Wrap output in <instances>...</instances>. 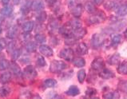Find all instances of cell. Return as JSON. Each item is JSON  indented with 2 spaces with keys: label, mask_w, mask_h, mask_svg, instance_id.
<instances>
[{
  "label": "cell",
  "mask_w": 127,
  "mask_h": 99,
  "mask_svg": "<svg viewBox=\"0 0 127 99\" xmlns=\"http://www.w3.org/2000/svg\"><path fill=\"white\" fill-rule=\"evenodd\" d=\"M118 89L124 93H127V81H122L118 85Z\"/></svg>",
  "instance_id": "e575fe53"
},
{
  "label": "cell",
  "mask_w": 127,
  "mask_h": 99,
  "mask_svg": "<svg viewBox=\"0 0 127 99\" xmlns=\"http://www.w3.org/2000/svg\"><path fill=\"white\" fill-rule=\"evenodd\" d=\"M34 27V22H31V21H29V22H26L24 23L22 26V29L24 33H30L33 31V29Z\"/></svg>",
  "instance_id": "9a60e30c"
},
{
  "label": "cell",
  "mask_w": 127,
  "mask_h": 99,
  "mask_svg": "<svg viewBox=\"0 0 127 99\" xmlns=\"http://www.w3.org/2000/svg\"><path fill=\"white\" fill-rule=\"evenodd\" d=\"M39 52H40L43 56L46 57H51L54 54V51L52 48L47 45H41L39 46Z\"/></svg>",
  "instance_id": "52a82bcc"
},
{
  "label": "cell",
  "mask_w": 127,
  "mask_h": 99,
  "mask_svg": "<svg viewBox=\"0 0 127 99\" xmlns=\"http://www.w3.org/2000/svg\"><path fill=\"white\" fill-rule=\"evenodd\" d=\"M104 99H118L119 94L117 91H108L103 94Z\"/></svg>",
  "instance_id": "d6986e66"
},
{
  "label": "cell",
  "mask_w": 127,
  "mask_h": 99,
  "mask_svg": "<svg viewBox=\"0 0 127 99\" xmlns=\"http://www.w3.org/2000/svg\"><path fill=\"white\" fill-rule=\"evenodd\" d=\"M82 10H83L82 6L81 4H78V3H77L75 6H74L73 7H71L70 8L72 14H73V15L76 18H79L82 15Z\"/></svg>",
  "instance_id": "7c38bea8"
},
{
  "label": "cell",
  "mask_w": 127,
  "mask_h": 99,
  "mask_svg": "<svg viewBox=\"0 0 127 99\" xmlns=\"http://www.w3.org/2000/svg\"><path fill=\"white\" fill-rule=\"evenodd\" d=\"M79 94H80V90H79V88L76 86H71L66 91V94L69 95V96H71V97L77 96V95H78Z\"/></svg>",
  "instance_id": "5bb4252c"
},
{
  "label": "cell",
  "mask_w": 127,
  "mask_h": 99,
  "mask_svg": "<svg viewBox=\"0 0 127 99\" xmlns=\"http://www.w3.org/2000/svg\"><path fill=\"white\" fill-rule=\"evenodd\" d=\"M37 50V44L34 42H29L26 45V50L28 53H33L35 52Z\"/></svg>",
  "instance_id": "484cf974"
},
{
  "label": "cell",
  "mask_w": 127,
  "mask_h": 99,
  "mask_svg": "<svg viewBox=\"0 0 127 99\" xmlns=\"http://www.w3.org/2000/svg\"><path fill=\"white\" fill-rule=\"evenodd\" d=\"M18 34V27L17 26H12L11 27L9 28V30L6 32V38L10 39H14L16 37Z\"/></svg>",
  "instance_id": "4fadbf2b"
},
{
  "label": "cell",
  "mask_w": 127,
  "mask_h": 99,
  "mask_svg": "<svg viewBox=\"0 0 127 99\" xmlns=\"http://www.w3.org/2000/svg\"><path fill=\"white\" fill-rule=\"evenodd\" d=\"M57 86V81L54 78H47L43 82V86L45 88H54Z\"/></svg>",
  "instance_id": "ffe728a7"
},
{
  "label": "cell",
  "mask_w": 127,
  "mask_h": 99,
  "mask_svg": "<svg viewBox=\"0 0 127 99\" xmlns=\"http://www.w3.org/2000/svg\"><path fill=\"white\" fill-rule=\"evenodd\" d=\"M67 25L70 27L73 31L75 30V29L77 28H79L82 27V23L78 19H74V20H70V22H68L67 23Z\"/></svg>",
  "instance_id": "603a6c76"
},
{
  "label": "cell",
  "mask_w": 127,
  "mask_h": 99,
  "mask_svg": "<svg viewBox=\"0 0 127 99\" xmlns=\"http://www.w3.org/2000/svg\"><path fill=\"white\" fill-rule=\"evenodd\" d=\"M68 67L67 64L63 61L54 60L50 62V71L51 73H59L64 70Z\"/></svg>",
  "instance_id": "6da1fadb"
},
{
  "label": "cell",
  "mask_w": 127,
  "mask_h": 99,
  "mask_svg": "<svg viewBox=\"0 0 127 99\" xmlns=\"http://www.w3.org/2000/svg\"><path fill=\"white\" fill-rule=\"evenodd\" d=\"M105 67V62L103 58L100 57L95 58L91 63V68L95 71H101Z\"/></svg>",
  "instance_id": "277c9868"
},
{
  "label": "cell",
  "mask_w": 127,
  "mask_h": 99,
  "mask_svg": "<svg viewBox=\"0 0 127 99\" xmlns=\"http://www.w3.org/2000/svg\"><path fill=\"white\" fill-rule=\"evenodd\" d=\"M45 5L42 0H34L31 2V9L34 11H41L44 9Z\"/></svg>",
  "instance_id": "ba28073f"
},
{
  "label": "cell",
  "mask_w": 127,
  "mask_h": 99,
  "mask_svg": "<svg viewBox=\"0 0 127 99\" xmlns=\"http://www.w3.org/2000/svg\"><path fill=\"white\" fill-rule=\"evenodd\" d=\"M11 78H12V73L10 71H5L0 75V83L5 85V84L8 83L11 80Z\"/></svg>",
  "instance_id": "8fae6325"
},
{
  "label": "cell",
  "mask_w": 127,
  "mask_h": 99,
  "mask_svg": "<svg viewBox=\"0 0 127 99\" xmlns=\"http://www.w3.org/2000/svg\"><path fill=\"white\" fill-rule=\"evenodd\" d=\"M72 62H73V64L76 67H83L86 65V60L82 58H75Z\"/></svg>",
  "instance_id": "d4e9b609"
},
{
  "label": "cell",
  "mask_w": 127,
  "mask_h": 99,
  "mask_svg": "<svg viewBox=\"0 0 127 99\" xmlns=\"http://www.w3.org/2000/svg\"><path fill=\"white\" fill-rule=\"evenodd\" d=\"M77 51L79 54H82V55H86L88 53V47H87L86 44L84 42H80L78 45L77 47Z\"/></svg>",
  "instance_id": "e0dca14e"
},
{
  "label": "cell",
  "mask_w": 127,
  "mask_h": 99,
  "mask_svg": "<svg viewBox=\"0 0 127 99\" xmlns=\"http://www.w3.org/2000/svg\"><path fill=\"white\" fill-rule=\"evenodd\" d=\"M36 64L39 67H43L46 65V62L42 56H38L37 58V60H36Z\"/></svg>",
  "instance_id": "836d02e7"
},
{
  "label": "cell",
  "mask_w": 127,
  "mask_h": 99,
  "mask_svg": "<svg viewBox=\"0 0 127 99\" xmlns=\"http://www.w3.org/2000/svg\"><path fill=\"white\" fill-rule=\"evenodd\" d=\"M10 69H11L12 74H14V75H16V76L21 75L22 72H21L20 67L19 66V65H17L14 62H11V63L10 64Z\"/></svg>",
  "instance_id": "7402d4cb"
},
{
  "label": "cell",
  "mask_w": 127,
  "mask_h": 99,
  "mask_svg": "<svg viewBox=\"0 0 127 99\" xmlns=\"http://www.w3.org/2000/svg\"><path fill=\"white\" fill-rule=\"evenodd\" d=\"M104 42L103 36L100 34H94L91 38V45L94 48H98Z\"/></svg>",
  "instance_id": "8992f818"
},
{
  "label": "cell",
  "mask_w": 127,
  "mask_h": 99,
  "mask_svg": "<svg viewBox=\"0 0 127 99\" xmlns=\"http://www.w3.org/2000/svg\"><path fill=\"white\" fill-rule=\"evenodd\" d=\"M124 35H125V38L127 39V29H126V31L124 32Z\"/></svg>",
  "instance_id": "7bdbcfd3"
},
{
  "label": "cell",
  "mask_w": 127,
  "mask_h": 99,
  "mask_svg": "<svg viewBox=\"0 0 127 99\" xmlns=\"http://www.w3.org/2000/svg\"><path fill=\"white\" fill-rule=\"evenodd\" d=\"M72 34H73V36L77 40L78 39H81L86 34V30L85 28H83V27H81L79 28L75 29V30L72 32Z\"/></svg>",
  "instance_id": "9c48e42d"
},
{
  "label": "cell",
  "mask_w": 127,
  "mask_h": 99,
  "mask_svg": "<svg viewBox=\"0 0 127 99\" xmlns=\"http://www.w3.org/2000/svg\"><path fill=\"white\" fill-rule=\"evenodd\" d=\"M99 77L102 79H110L114 77V72L111 70V69H101L99 73Z\"/></svg>",
  "instance_id": "30bf717a"
},
{
  "label": "cell",
  "mask_w": 127,
  "mask_h": 99,
  "mask_svg": "<svg viewBox=\"0 0 127 99\" xmlns=\"http://www.w3.org/2000/svg\"><path fill=\"white\" fill-rule=\"evenodd\" d=\"M56 1H57V0H47V2H48V3H49L50 6L54 5V3L56 2Z\"/></svg>",
  "instance_id": "f35d334b"
},
{
  "label": "cell",
  "mask_w": 127,
  "mask_h": 99,
  "mask_svg": "<svg viewBox=\"0 0 127 99\" xmlns=\"http://www.w3.org/2000/svg\"><path fill=\"white\" fill-rule=\"evenodd\" d=\"M91 99H99V98H97V97H95V98H93Z\"/></svg>",
  "instance_id": "ee69618b"
},
{
  "label": "cell",
  "mask_w": 127,
  "mask_h": 99,
  "mask_svg": "<svg viewBox=\"0 0 127 99\" xmlns=\"http://www.w3.org/2000/svg\"><path fill=\"white\" fill-rule=\"evenodd\" d=\"M116 14H117L118 16H121V17L126 15L127 14V4L126 3L118 6V9L116 10Z\"/></svg>",
  "instance_id": "2e32d148"
},
{
  "label": "cell",
  "mask_w": 127,
  "mask_h": 99,
  "mask_svg": "<svg viewBox=\"0 0 127 99\" xmlns=\"http://www.w3.org/2000/svg\"><path fill=\"white\" fill-rule=\"evenodd\" d=\"M86 94L88 98H91L97 94V90L95 89H94V88H88L87 90L86 91Z\"/></svg>",
  "instance_id": "8d00e7d4"
},
{
  "label": "cell",
  "mask_w": 127,
  "mask_h": 99,
  "mask_svg": "<svg viewBox=\"0 0 127 99\" xmlns=\"http://www.w3.org/2000/svg\"><path fill=\"white\" fill-rule=\"evenodd\" d=\"M86 71L84 69H81L79 70L78 73V82L80 83H83L84 81L86 79Z\"/></svg>",
  "instance_id": "1f68e13d"
},
{
  "label": "cell",
  "mask_w": 127,
  "mask_h": 99,
  "mask_svg": "<svg viewBox=\"0 0 127 99\" xmlns=\"http://www.w3.org/2000/svg\"><path fill=\"white\" fill-rule=\"evenodd\" d=\"M10 93V88L8 86H3L0 88V97L5 98L7 97Z\"/></svg>",
  "instance_id": "f1b7e54d"
},
{
  "label": "cell",
  "mask_w": 127,
  "mask_h": 99,
  "mask_svg": "<svg viewBox=\"0 0 127 99\" xmlns=\"http://www.w3.org/2000/svg\"><path fill=\"white\" fill-rule=\"evenodd\" d=\"M38 75L36 69L31 65H28L23 69V76L27 79H33Z\"/></svg>",
  "instance_id": "3957f363"
},
{
  "label": "cell",
  "mask_w": 127,
  "mask_h": 99,
  "mask_svg": "<svg viewBox=\"0 0 127 99\" xmlns=\"http://www.w3.org/2000/svg\"><path fill=\"white\" fill-rule=\"evenodd\" d=\"M21 54H22V51H21L20 49H14L12 51V53H11V58H12V60L14 62L18 60L19 58V57L21 56Z\"/></svg>",
  "instance_id": "4dcf8cb0"
},
{
  "label": "cell",
  "mask_w": 127,
  "mask_h": 99,
  "mask_svg": "<svg viewBox=\"0 0 127 99\" xmlns=\"http://www.w3.org/2000/svg\"><path fill=\"white\" fill-rule=\"evenodd\" d=\"M10 0H2V3H3L4 5H7V4H8V3L10 2Z\"/></svg>",
  "instance_id": "b9f144b4"
},
{
  "label": "cell",
  "mask_w": 127,
  "mask_h": 99,
  "mask_svg": "<svg viewBox=\"0 0 127 99\" xmlns=\"http://www.w3.org/2000/svg\"><path fill=\"white\" fill-rule=\"evenodd\" d=\"M102 2H103V0H94V2L95 3L96 5H100Z\"/></svg>",
  "instance_id": "ab89813d"
},
{
  "label": "cell",
  "mask_w": 127,
  "mask_h": 99,
  "mask_svg": "<svg viewBox=\"0 0 127 99\" xmlns=\"http://www.w3.org/2000/svg\"><path fill=\"white\" fill-rule=\"evenodd\" d=\"M59 57L63 58L66 61H73L74 59V51L70 48H66L60 51Z\"/></svg>",
  "instance_id": "5b68a950"
},
{
  "label": "cell",
  "mask_w": 127,
  "mask_h": 99,
  "mask_svg": "<svg viewBox=\"0 0 127 99\" xmlns=\"http://www.w3.org/2000/svg\"><path fill=\"white\" fill-rule=\"evenodd\" d=\"M105 19H106L105 14L101 11H99V13H95L92 14L88 19V23L89 24H98L101 22H103Z\"/></svg>",
  "instance_id": "7a4b0ae2"
},
{
  "label": "cell",
  "mask_w": 127,
  "mask_h": 99,
  "mask_svg": "<svg viewBox=\"0 0 127 99\" xmlns=\"http://www.w3.org/2000/svg\"><path fill=\"white\" fill-rule=\"evenodd\" d=\"M121 41H122V35L118 34H115L111 38V45L117 46L121 42Z\"/></svg>",
  "instance_id": "83f0119b"
},
{
  "label": "cell",
  "mask_w": 127,
  "mask_h": 99,
  "mask_svg": "<svg viewBox=\"0 0 127 99\" xmlns=\"http://www.w3.org/2000/svg\"><path fill=\"white\" fill-rule=\"evenodd\" d=\"M34 39L36 40V42L38 43H43L46 41V38L44 34H37L34 36Z\"/></svg>",
  "instance_id": "d6a6232c"
},
{
  "label": "cell",
  "mask_w": 127,
  "mask_h": 99,
  "mask_svg": "<svg viewBox=\"0 0 127 99\" xmlns=\"http://www.w3.org/2000/svg\"><path fill=\"white\" fill-rule=\"evenodd\" d=\"M32 99H42V98L40 97V95L38 94H35L34 96L32 98Z\"/></svg>",
  "instance_id": "60d3db41"
},
{
  "label": "cell",
  "mask_w": 127,
  "mask_h": 99,
  "mask_svg": "<svg viewBox=\"0 0 127 99\" xmlns=\"http://www.w3.org/2000/svg\"><path fill=\"white\" fill-rule=\"evenodd\" d=\"M10 62L6 59L0 60V71L6 70V69L10 67Z\"/></svg>",
  "instance_id": "f546056e"
},
{
  "label": "cell",
  "mask_w": 127,
  "mask_h": 99,
  "mask_svg": "<svg viewBox=\"0 0 127 99\" xmlns=\"http://www.w3.org/2000/svg\"><path fill=\"white\" fill-rule=\"evenodd\" d=\"M120 60H121V57H120V55H119V54H114L109 58L108 62H109V64H110L112 66H114V65L118 64Z\"/></svg>",
  "instance_id": "ac0fdd59"
},
{
  "label": "cell",
  "mask_w": 127,
  "mask_h": 99,
  "mask_svg": "<svg viewBox=\"0 0 127 99\" xmlns=\"http://www.w3.org/2000/svg\"><path fill=\"white\" fill-rule=\"evenodd\" d=\"M117 71L118 74H122V75H126L127 74V64L126 62H123V63H120L118 65Z\"/></svg>",
  "instance_id": "4316f807"
},
{
  "label": "cell",
  "mask_w": 127,
  "mask_h": 99,
  "mask_svg": "<svg viewBox=\"0 0 127 99\" xmlns=\"http://www.w3.org/2000/svg\"><path fill=\"white\" fill-rule=\"evenodd\" d=\"M85 9L86 10L87 12L90 13V14H92L97 13V11L95 6H94V4L93 2H88L86 3Z\"/></svg>",
  "instance_id": "cb8c5ba5"
},
{
  "label": "cell",
  "mask_w": 127,
  "mask_h": 99,
  "mask_svg": "<svg viewBox=\"0 0 127 99\" xmlns=\"http://www.w3.org/2000/svg\"><path fill=\"white\" fill-rule=\"evenodd\" d=\"M6 47V42L4 38H0V52Z\"/></svg>",
  "instance_id": "74e56055"
},
{
  "label": "cell",
  "mask_w": 127,
  "mask_h": 99,
  "mask_svg": "<svg viewBox=\"0 0 127 99\" xmlns=\"http://www.w3.org/2000/svg\"><path fill=\"white\" fill-rule=\"evenodd\" d=\"M12 12H13V7L9 6H5L3 8L1 9V10H0V14L4 17L10 16Z\"/></svg>",
  "instance_id": "44dd1931"
},
{
  "label": "cell",
  "mask_w": 127,
  "mask_h": 99,
  "mask_svg": "<svg viewBox=\"0 0 127 99\" xmlns=\"http://www.w3.org/2000/svg\"><path fill=\"white\" fill-rule=\"evenodd\" d=\"M46 12H41V13H39L37 17H36V19H37L38 22H40V23H43L44 21H46Z\"/></svg>",
  "instance_id": "d590c367"
}]
</instances>
